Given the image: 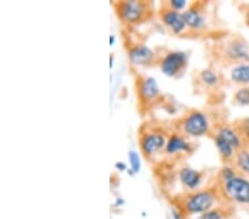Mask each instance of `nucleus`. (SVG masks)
I'll return each mask as SVG.
<instances>
[{
  "mask_svg": "<svg viewBox=\"0 0 249 219\" xmlns=\"http://www.w3.org/2000/svg\"><path fill=\"white\" fill-rule=\"evenodd\" d=\"M240 9H242V13L244 15L245 22H246L247 27L249 28V3H242L240 5Z\"/></svg>",
  "mask_w": 249,
  "mask_h": 219,
  "instance_id": "23",
  "label": "nucleus"
},
{
  "mask_svg": "<svg viewBox=\"0 0 249 219\" xmlns=\"http://www.w3.org/2000/svg\"><path fill=\"white\" fill-rule=\"evenodd\" d=\"M232 126L235 127L237 133H238L240 138H242L244 149L249 150V118L236 119Z\"/></svg>",
  "mask_w": 249,
  "mask_h": 219,
  "instance_id": "19",
  "label": "nucleus"
},
{
  "mask_svg": "<svg viewBox=\"0 0 249 219\" xmlns=\"http://www.w3.org/2000/svg\"><path fill=\"white\" fill-rule=\"evenodd\" d=\"M128 60L133 66L150 67L154 62H159L158 55L145 45H133L127 49Z\"/></svg>",
  "mask_w": 249,
  "mask_h": 219,
  "instance_id": "12",
  "label": "nucleus"
},
{
  "mask_svg": "<svg viewBox=\"0 0 249 219\" xmlns=\"http://www.w3.org/2000/svg\"><path fill=\"white\" fill-rule=\"evenodd\" d=\"M187 138L188 137L178 132H173L168 135L164 153L171 157L192 154L194 152L195 147L193 145V143L190 142V139Z\"/></svg>",
  "mask_w": 249,
  "mask_h": 219,
  "instance_id": "11",
  "label": "nucleus"
},
{
  "mask_svg": "<svg viewBox=\"0 0 249 219\" xmlns=\"http://www.w3.org/2000/svg\"><path fill=\"white\" fill-rule=\"evenodd\" d=\"M160 18L162 20L168 30L175 35H182L188 30L185 18H184L183 13H178L171 9L170 7L166 6L165 2L162 3V7L159 11Z\"/></svg>",
  "mask_w": 249,
  "mask_h": 219,
  "instance_id": "10",
  "label": "nucleus"
},
{
  "mask_svg": "<svg viewBox=\"0 0 249 219\" xmlns=\"http://www.w3.org/2000/svg\"><path fill=\"white\" fill-rule=\"evenodd\" d=\"M231 80L240 86H249V63H243L231 67Z\"/></svg>",
  "mask_w": 249,
  "mask_h": 219,
  "instance_id": "17",
  "label": "nucleus"
},
{
  "mask_svg": "<svg viewBox=\"0 0 249 219\" xmlns=\"http://www.w3.org/2000/svg\"><path fill=\"white\" fill-rule=\"evenodd\" d=\"M224 202L236 206H249V178L237 174L230 179L216 182Z\"/></svg>",
  "mask_w": 249,
  "mask_h": 219,
  "instance_id": "4",
  "label": "nucleus"
},
{
  "mask_svg": "<svg viewBox=\"0 0 249 219\" xmlns=\"http://www.w3.org/2000/svg\"><path fill=\"white\" fill-rule=\"evenodd\" d=\"M231 165L237 169L239 174L249 178V150L242 149L236 153Z\"/></svg>",
  "mask_w": 249,
  "mask_h": 219,
  "instance_id": "18",
  "label": "nucleus"
},
{
  "mask_svg": "<svg viewBox=\"0 0 249 219\" xmlns=\"http://www.w3.org/2000/svg\"><path fill=\"white\" fill-rule=\"evenodd\" d=\"M119 19L125 26H138L145 22L153 15L152 3L141 0H127L113 3Z\"/></svg>",
  "mask_w": 249,
  "mask_h": 219,
  "instance_id": "5",
  "label": "nucleus"
},
{
  "mask_svg": "<svg viewBox=\"0 0 249 219\" xmlns=\"http://www.w3.org/2000/svg\"><path fill=\"white\" fill-rule=\"evenodd\" d=\"M178 176L185 192H194V190L202 188L200 186H202L204 175L199 170L185 165L178 169Z\"/></svg>",
  "mask_w": 249,
  "mask_h": 219,
  "instance_id": "13",
  "label": "nucleus"
},
{
  "mask_svg": "<svg viewBox=\"0 0 249 219\" xmlns=\"http://www.w3.org/2000/svg\"><path fill=\"white\" fill-rule=\"evenodd\" d=\"M213 55L223 66L235 67L249 63V43L243 35H232L216 45Z\"/></svg>",
  "mask_w": 249,
  "mask_h": 219,
  "instance_id": "2",
  "label": "nucleus"
},
{
  "mask_svg": "<svg viewBox=\"0 0 249 219\" xmlns=\"http://www.w3.org/2000/svg\"><path fill=\"white\" fill-rule=\"evenodd\" d=\"M166 6L170 7L171 9L178 11V13H184V9L190 6L186 0H168V1H165Z\"/></svg>",
  "mask_w": 249,
  "mask_h": 219,
  "instance_id": "22",
  "label": "nucleus"
},
{
  "mask_svg": "<svg viewBox=\"0 0 249 219\" xmlns=\"http://www.w3.org/2000/svg\"><path fill=\"white\" fill-rule=\"evenodd\" d=\"M135 92L138 98L139 109L144 113L159 101L160 89L156 80L147 75H139L135 81Z\"/></svg>",
  "mask_w": 249,
  "mask_h": 219,
  "instance_id": "6",
  "label": "nucleus"
},
{
  "mask_svg": "<svg viewBox=\"0 0 249 219\" xmlns=\"http://www.w3.org/2000/svg\"><path fill=\"white\" fill-rule=\"evenodd\" d=\"M167 137L166 134L159 129H148L141 133L139 145L143 156L147 159H152L156 155L164 152Z\"/></svg>",
  "mask_w": 249,
  "mask_h": 219,
  "instance_id": "7",
  "label": "nucleus"
},
{
  "mask_svg": "<svg viewBox=\"0 0 249 219\" xmlns=\"http://www.w3.org/2000/svg\"><path fill=\"white\" fill-rule=\"evenodd\" d=\"M160 69L168 78H179L188 67V55L180 50H172L159 60Z\"/></svg>",
  "mask_w": 249,
  "mask_h": 219,
  "instance_id": "8",
  "label": "nucleus"
},
{
  "mask_svg": "<svg viewBox=\"0 0 249 219\" xmlns=\"http://www.w3.org/2000/svg\"><path fill=\"white\" fill-rule=\"evenodd\" d=\"M175 132L184 135L186 137H203L212 135L213 127L208 115L197 109H191L176 119L174 123Z\"/></svg>",
  "mask_w": 249,
  "mask_h": 219,
  "instance_id": "3",
  "label": "nucleus"
},
{
  "mask_svg": "<svg viewBox=\"0 0 249 219\" xmlns=\"http://www.w3.org/2000/svg\"><path fill=\"white\" fill-rule=\"evenodd\" d=\"M211 136L213 138V141H214V144L216 146V149H217L219 156L223 159V162L225 164H231L235 158L237 151L230 144V143L225 141V139L220 136H218V135L212 134Z\"/></svg>",
  "mask_w": 249,
  "mask_h": 219,
  "instance_id": "16",
  "label": "nucleus"
},
{
  "mask_svg": "<svg viewBox=\"0 0 249 219\" xmlns=\"http://www.w3.org/2000/svg\"><path fill=\"white\" fill-rule=\"evenodd\" d=\"M115 168L119 169L120 172H125V170L127 172V169H128L125 163H123V162H118V163H116Z\"/></svg>",
  "mask_w": 249,
  "mask_h": 219,
  "instance_id": "24",
  "label": "nucleus"
},
{
  "mask_svg": "<svg viewBox=\"0 0 249 219\" xmlns=\"http://www.w3.org/2000/svg\"><path fill=\"white\" fill-rule=\"evenodd\" d=\"M196 81H197L198 85L206 87V89H217L223 83L220 74L212 67L199 71Z\"/></svg>",
  "mask_w": 249,
  "mask_h": 219,
  "instance_id": "15",
  "label": "nucleus"
},
{
  "mask_svg": "<svg viewBox=\"0 0 249 219\" xmlns=\"http://www.w3.org/2000/svg\"><path fill=\"white\" fill-rule=\"evenodd\" d=\"M183 15L191 33H202L206 30L208 25L207 2L195 1L190 3Z\"/></svg>",
  "mask_w": 249,
  "mask_h": 219,
  "instance_id": "9",
  "label": "nucleus"
},
{
  "mask_svg": "<svg viewBox=\"0 0 249 219\" xmlns=\"http://www.w3.org/2000/svg\"><path fill=\"white\" fill-rule=\"evenodd\" d=\"M234 101L238 105H249V86H243L234 94Z\"/></svg>",
  "mask_w": 249,
  "mask_h": 219,
  "instance_id": "21",
  "label": "nucleus"
},
{
  "mask_svg": "<svg viewBox=\"0 0 249 219\" xmlns=\"http://www.w3.org/2000/svg\"><path fill=\"white\" fill-rule=\"evenodd\" d=\"M236 207L226 202H220L204 214L199 215L195 219H231L235 216Z\"/></svg>",
  "mask_w": 249,
  "mask_h": 219,
  "instance_id": "14",
  "label": "nucleus"
},
{
  "mask_svg": "<svg viewBox=\"0 0 249 219\" xmlns=\"http://www.w3.org/2000/svg\"><path fill=\"white\" fill-rule=\"evenodd\" d=\"M128 162H130V169H127L128 174H138L141 169V166H142V163H141V158L138 152H134V151H130V152H128Z\"/></svg>",
  "mask_w": 249,
  "mask_h": 219,
  "instance_id": "20",
  "label": "nucleus"
},
{
  "mask_svg": "<svg viewBox=\"0 0 249 219\" xmlns=\"http://www.w3.org/2000/svg\"><path fill=\"white\" fill-rule=\"evenodd\" d=\"M220 202L224 201L216 184L210 187H202L194 192H185L171 198L173 208L186 219L199 216Z\"/></svg>",
  "mask_w": 249,
  "mask_h": 219,
  "instance_id": "1",
  "label": "nucleus"
},
{
  "mask_svg": "<svg viewBox=\"0 0 249 219\" xmlns=\"http://www.w3.org/2000/svg\"><path fill=\"white\" fill-rule=\"evenodd\" d=\"M114 42H115V37H114L113 34H111L110 37H109V43H110V46H111V47L113 46Z\"/></svg>",
  "mask_w": 249,
  "mask_h": 219,
  "instance_id": "25",
  "label": "nucleus"
}]
</instances>
